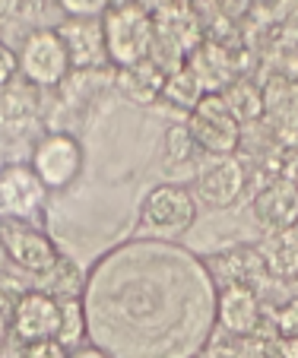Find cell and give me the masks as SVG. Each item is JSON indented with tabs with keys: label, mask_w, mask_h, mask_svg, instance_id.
Here are the masks:
<instances>
[{
	"label": "cell",
	"mask_w": 298,
	"mask_h": 358,
	"mask_svg": "<svg viewBox=\"0 0 298 358\" xmlns=\"http://www.w3.org/2000/svg\"><path fill=\"white\" fill-rule=\"evenodd\" d=\"M102 32H105V51L108 61L118 67H134V64L146 61L156 45V22H152V10L140 0H121L111 3V10L102 16Z\"/></svg>",
	"instance_id": "6da1fadb"
},
{
	"label": "cell",
	"mask_w": 298,
	"mask_h": 358,
	"mask_svg": "<svg viewBox=\"0 0 298 358\" xmlns=\"http://www.w3.org/2000/svg\"><path fill=\"white\" fill-rule=\"evenodd\" d=\"M187 130L194 136L197 149L210 156H235L241 143V124L229 111L222 92H204L200 101L190 108Z\"/></svg>",
	"instance_id": "7a4b0ae2"
},
{
	"label": "cell",
	"mask_w": 298,
	"mask_h": 358,
	"mask_svg": "<svg viewBox=\"0 0 298 358\" xmlns=\"http://www.w3.org/2000/svg\"><path fill=\"white\" fill-rule=\"evenodd\" d=\"M0 248L20 270L45 276L61 260V250L41 229L20 219H0Z\"/></svg>",
	"instance_id": "3957f363"
},
{
	"label": "cell",
	"mask_w": 298,
	"mask_h": 358,
	"mask_svg": "<svg viewBox=\"0 0 298 358\" xmlns=\"http://www.w3.org/2000/svg\"><path fill=\"white\" fill-rule=\"evenodd\" d=\"M29 169L38 175V181L45 184V190H64L80 178L83 171V146L76 136L70 134H48L38 140V146L32 149V165Z\"/></svg>",
	"instance_id": "277c9868"
},
{
	"label": "cell",
	"mask_w": 298,
	"mask_h": 358,
	"mask_svg": "<svg viewBox=\"0 0 298 358\" xmlns=\"http://www.w3.org/2000/svg\"><path fill=\"white\" fill-rule=\"evenodd\" d=\"M140 219L156 235H184L197 222V196L184 184H156L143 200Z\"/></svg>",
	"instance_id": "5b68a950"
},
{
	"label": "cell",
	"mask_w": 298,
	"mask_h": 358,
	"mask_svg": "<svg viewBox=\"0 0 298 358\" xmlns=\"http://www.w3.org/2000/svg\"><path fill=\"white\" fill-rule=\"evenodd\" d=\"M20 73L32 86H57L70 73V57L57 29H35L20 51Z\"/></svg>",
	"instance_id": "8992f818"
},
{
	"label": "cell",
	"mask_w": 298,
	"mask_h": 358,
	"mask_svg": "<svg viewBox=\"0 0 298 358\" xmlns=\"http://www.w3.org/2000/svg\"><path fill=\"white\" fill-rule=\"evenodd\" d=\"M45 184L29 165H3L0 171V219L29 222L45 206Z\"/></svg>",
	"instance_id": "52a82bcc"
},
{
	"label": "cell",
	"mask_w": 298,
	"mask_h": 358,
	"mask_svg": "<svg viewBox=\"0 0 298 358\" xmlns=\"http://www.w3.org/2000/svg\"><path fill=\"white\" fill-rule=\"evenodd\" d=\"M194 190L200 203L213 210H225L244 190V165L235 156H210V162L197 171Z\"/></svg>",
	"instance_id": "ba28073f"
},
{
	"label": "cell",
	"mask_w": 298,
	"mask_h": 358,
	"mask_svg": "<svg viewBox=\"0 0 298 358\" xmlns=\"http://www.w3.org/2000/svg\"><path fill=\"white\" fill-rule=\"evenodd\" d=\"M64 48L70 57V70H99L108 61L105 51L102 20H64L57 26Z\"/></svg>",
	"instance_id": "9c48e42d"
},
{
	"label": "cell",
	"mask_w": 298,
	"mask_h": 358,
	"mask_svg": "<svg viewBox=\"0 0 298 358\" xmlns=\"http://www.w3.org/2000/svg\"><path fill=\"white\" fill-rule=\"evenodd\" d=\"M216 317L229 336L244 339L260 330V298L251 285H222L216 298Z\"/></svg>",
	"instance_id": "30bf717a"
},
{
	"label": "cell",
	"mask_w": 298,
	"mask_h": 358,
	"mask_svg": "<svg viewBox=\"0 0 298 358\" xmlns=\"http://www.w3.org/2000/svg\"><path fill=\"white\" fill-rule=\"evenodd\" d=\"M57 298H51L48 292L35 289L16 301L13 308V333L22 343H41V339H55L57 336Z\"/></svg>",
	"instance_id": "8fae6325"
},
{
	"label": "cell",
	"mask_w": 298,
	"mask_h": 358,
	"mask_svg": "<svg viewBox=\"0 0 298 358\" xmlns=\"http://www.w3.org/2000/svg\"><path fill=\"white\" fill-rule=\"evenodd\" d=\"M184 67L197 76L204 92H222L235 76H232V51L222 48L219 41L204 38L200 45L184 57Z\"/></svg>",
	"instance_id": "7c38bea8"
},
{
	"label": "cell",
	"mask_w": 298,
	"mask_h": 358,
	"mask_svg": "<svg viewBox=\"0 0 298 358\" xmlns=\"http://www.w3.org/2000/svg\"><path fill=\"white\" fill-rule=\"evenodd\" d=\"M165 76H169V70H165L159 61L146 57V61L134 64V67H124L121 76H118V86H121L134 101H152L159 92H162Z\"/></svg>",
	"instance_id": "4fadbf2b"
},
{
	"label": "cell",
	"mask_w": 298,
	"mask_h": 358,
	"mask_svg": "<svg viewBox=\"0 0 298 358\" xmlns=\"http://www.w3.org/2000/svg\"><path fill=\"white\" fill-rule=\"evenodd\" d=\"M210 266L219 279H225V285H251L254 289V279L267 266V260L257 250H222L219 257L210 260Z\"/></svg>",
	"instance_id": "5bb4252c"
},
{
	"label": "cell",
	"mask_w": 298,
	"mask_h": 358,
	"mask_svg": "<svg viewBox=\"0 0 298 358\" xmlns=\"http://www.w3.org/2000/svg\"><path fill=\"white\" fill-rule=\"evenodd\" d=\"M222 99L238 124L257 121V117L264 115V92H260L251 80H232L229 86L222 89Z\"/></svg>",
	"instance_id": "9a60e30c"
},
{
	"label": "cell",
	"mask_w": 298,
	"mask_h": 358,
	"mask_svg": "<svg viewBox=\"0 0 298 358\" xmlns=\"http://www.w3.org/2000/svg\"><path fill=\"white\" fill-rule=\"evenodd\" d=\"M57 311H61V317H57V336L55 339L67 352L80 349V343L86 339V330H89L86 304H83L80 298H64V301H57Z\"/></svg>",
	"instance_id": "2e32d148"
},
{
	"label": "cell",
	"mask_w": 298,
	"mask_h": 358,
	"mask_svg": "<svg viewBox=\"0 0 298 358\" xmlns=\"http://www.w3.org/2000/svg\"><path fill=\"white\" fill-rule=\"evenodd\" d=\"M267 266L276 276H298V225L279 229V235L270 244V254H267Z\"/></svg>",
	"instance_id": "e0dca14e"
},
{
	"label": "cell",
	"mask_w": 298,
	"mask_h": 358,
	"mask_svg": "<svg viewBox=\"0 0 298 358\" xmlns=\"http://www.w3.org/2000/svg\"><path fill=\"white\" fill-rule=\"evenodd\" d=\"M200 95H204V89H200L197 76L181 64L178 70H171V73L165 76V86H162V92H159V99L171 101L175 108H187L190 111L197 101H200Z\"/></svg>",
	"instance_id": "ac0fdd59"
},
{
	"label": "cell",
	"mask_w": 298,
	"mask_h": 358,
	"mask_svg": "<svg viewBox=\"0 0 298 358\" xmlns=\"http://www.w3.org/2000/svg\"><path fill=\"white\" fill-rule=\"evenodd\" d=\"M260 213H264L270 222H276V225H283V229H289L292 225V219L298 216V196H295V190L285 184V187H273V190H267L264 196H260Z\"/></svg>",
	"instance_id": "d6986e66"
},
{
	"label": "cell",
	"mask_w": 298,
	"mask_h": 358,
	"mask_svg": "<svg viewBox=\"0 0 298 358\" xmlns=\"http://www.w3.org/2000/svg\"><path fill=\"white\" fill-rule=\"evenodd\" d=\"M45 279H48V285H51L48 295L57 298V301H64V298H80L83 276H80V270H76V264H70L64 254H61V260L55 264V270L45 273Z\"/></svg>",
	"instance_id": "ffe728a7"
},
{
	"label": "cell",
	"mask_w": 298,
	"mask_h": 358,
	"mask_svg": "<svg viewBox=\"0 0 298 358\" xmlns=\"http://www.w3.org/2000/svg\"><path fill=\"white\" fill-rule=\"evenodd\" d=\"M194 136H190L187 124H175V127H169V134H165V152H169L171 162H187L190 156H194Z\"/></svg>",
	"instance_id": "44dd1931"
},
{
	"label": "cell",
	"mask_w": 298,
	"mask_h": 358,
	"mask_svg": "<svg viewBox=\"0 0 298 358\" xmlns=\"http://www.w3.org/2000/svg\"><path fill=\"white\" fill-rule=\"evenodd\" d=\"M115 0H57L67 20H102Z\"/></svg>",
	"instance_id": "7402d4cb"
},
{
	"label": "cell",
	"mask_w": 298,
	"mask_h": 358,
	"mask_svg": "<svg viewBox=\"0 0 298 358\" xmlns=\"http://www.w3.org/2000/svg\"><path fill=\"white\" fill-rule=\"evenodd\" d=\"M200 358H248V352H244V343L235 336H213L210 343H206V349L200 352Z\"/></svg>",
	"instance_id": "603a6c76"
},
{
	"label": "cell",
	"mask_w": 298,
	"mask_h": 358,
	"mask_svg": "<svg viewBox=\"0 0 298 358\" xmlns=\"http://www.w3.org/2000/svg\"><path fill=\"white\" fill-rule=\"evenodd\" d=\"M276 108H279V115L285 111V117H279V136L285 143H298V92H295V99L273 101V111Z\"/></svg>",
	"instance_id": "cb8c5ba5"
},
{
	"label": "cell",
	"mask_w": 298,
	"mask_h": 358,
	"mask_svg": "<svg viewBox=\"0 0 298 358\" xmlns=\"http://www.w3.org/2000/svg\"><path fill=\"white\" fill-rule=\"evenodd\" d=\"M276 336L298 339V298L285 301L276 314Z\"/></svg>",
	"instance_id": "d4e9b609"
},
{
	"label": "cell",
	"mask_w": 298,
	"mask_h": 358,
	"mask_svg": "<svg viewBox=\"0 0 298 358\" xmlns=\"http://www.w3.org/2000/svg\"><path fill=\"white\" fill-rule=\"evenodd\" d=\"M206 3H210L213 13H216L219 20H225V22L241 20V16L254 7V0H206Z\"/></svg>",
	"instance_id": "484cf974"
},
{
	"label": "cell",
	"mask_w": 298,
	"mask_h": 358,
	"mask_svg": "<svg viewBox=\"0 0 298 358\" xmlns=\"http://www.w3.org/2000/svg\"><path fill=\"white\" fill-rule=\"evenodd\" d=\"M22 358H70V352L57 339H41V343H29Z\"/></svg>",
	"instance_id": "4316f807"
},
{
	"label": "cell",
	"mask_w": 298,
	"mask_h": 358,
	"mask_svg": "<svg viewBox=\"0 0 298 358\" xmlns=\"http://www.w3.org/2000/svg\"><path fill=\"white\" fill-rule=\"evenodd\" d=\"M16 73H20V55L0 41V86H10Z\"/></svg>",
	"instance_id": "83f0119b"
},
{
	"label": "cell",
	"mask_w": 298,
	"mask_h": 358,
	"mask_svg": "<svg viewBox=\"0 0 298 358\" xmlns=\"http://www.w3.org/2000/svg\"><path fill=\"white\" fill-rule=\"evenodd\" d=\"M267 358H298V339H285V336H273Z\"/></svg>",
	"instance_id": "f1b7e54d"
},
{
	"label": "cell",
	"mask_w": 298,
	"mask_h": 358,
	"mask_svg": "<svg viewBox=\"0 0 298 358\" xmlns=\"http://www.w3.org/2000/svg\"><path fill=\"white\" fill-rule=\"evenodd\" d=\"M70 358H111L105 349H99V345H80V349L70 352Z\"/></svg>",
	"instance_id": "f546056e"
},
{
	"label": "cell",
	"mask_w": 298,
	"mask_h": 358,
	"mask_svg": "<svg viewBox=\"0 0 298 358\" xmlns=\"http://www.w3.org/2000/svg\"><path fill=\"white\" fill-rule=\"evenodd\" d=\"M289 178H292V184H295V187H298V159H295V162H292V169H289Z\"/></svg>",
	"instance_id": "4dcf8cb0"
},
{
	"label": "cell",
	"mask_w": 298,
	"mask_h": 358,
	"mask_svg": "<svg viewBox=\"0 0 298 358\" xmlns=\"http://www.w3.org/2000/svg\"><path fill=\"white\" fill-rule=\"evenodd\" d=\"M3 165H7V162H3V152H0V171H3Z\"/></svg>",
	"instance_id": "1f68e13d"
}]
</instances>
